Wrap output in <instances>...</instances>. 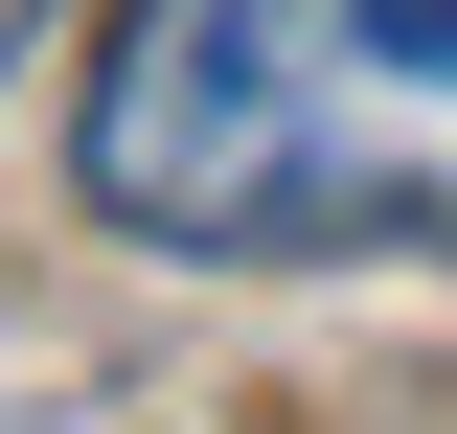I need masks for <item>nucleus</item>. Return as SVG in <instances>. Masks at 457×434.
I'll list each match as a JSON object with an SVG mask.
<instances>
[{"instance_id":"nucleus-1","label":"nucleus","mask_w":457,"mask_h":434,"mask_svg":"<svg viewBox=\"0 0 457 434\" xmlns=\"http://www.w3.org/2000/svg\"><path fill=\"white\" fill-rule=\"evenodd\" d=\"M69 183L137 252H457V0H114Z\"/></svg>"},{"instance_id":"nucleus-2","label":"nucleus","mask_w":457,"mask_h":434,"mask_svg":"<svg viewBox=\"0 0 457 434\" xmlns=\"http://www.w3.org/2000/svg\"><path fill=\"white\" fill-rule=\"evenodd\" d=\"M0 46H23V0H0Z\"/></svg>"}]
</instances>
